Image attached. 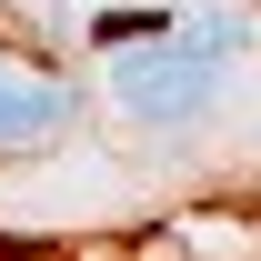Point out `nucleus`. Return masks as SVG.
<instances>
[{"instance_id": "1", "label": "nucleus", "mask_w": 261, "mask_h": 261, "mask_svg": "<svg viewBox=\"0 0 261 261\" xmlns=\"http://www.w3.org/2000/svg\"><path fill=\"white\" fill-rule=\"evenodd\" d=\"M241 20H221V31H171L151 40V50H130V61H111V100H121L141 130H181L201 121L211 100H221V70L241 61Z\"/></svg>"}, {"instance_id": "3", "label": "nucleus", "mask_w": 261, "mask_h": 261, "mask_svg": "<svg viewBox=\"0 0 261 261\" xmlns=\"http://www.w3.org/2000/svg\"><path fill=\"white\" fill-rule=\"evenodd\" d=\"M0 91H10V50H0Z\"/></svg>"}, {"instance_id": "2", "label": "nucleus", "mask_w": 261, "mask_h": 261, "mask_svg": "<svg viewBox=\"0 0 261 261\" xmlns=\"http://www.w3.org/2000/svg\"><path fill=\"white\" fill-rule=\"evenodd\" d=\"M70 130V91L61 81H10L0 91V151H40Z\"/></svg>"}]
</instances>
